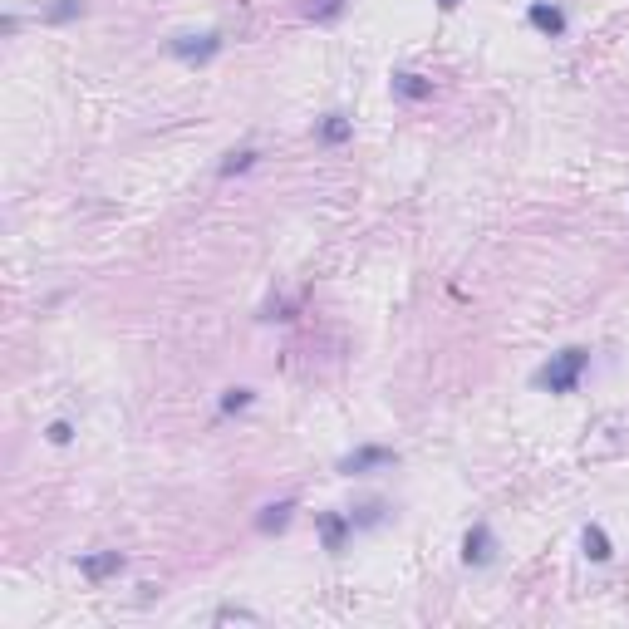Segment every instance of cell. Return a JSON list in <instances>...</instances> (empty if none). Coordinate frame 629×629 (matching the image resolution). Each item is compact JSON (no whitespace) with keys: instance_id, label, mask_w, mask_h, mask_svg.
I'll list each match as a JSON object with an SVG mask.
<instances>
[{"instance_id":"cell-18","label":"cell","mask_w":629,"mask_h":629,"mask_svg":"<svg viewBox=\"0 0 629 629\" xmlns=\"http://www.w3.org/2000/svg\"><path fill=\"white\" fill-rule=\"evenodd\" d=\"M69 438H74V423H64V418H55V423H50V443H55V448H64Z\"/></svg>"},{"instance_id":"cell-1","label":"cell","mask_w":629,"mask_h":629,"mask_svg":"<svg viewBox=\"0 0 629 629\" xmlns=\"http://www.w3.org/2000/svg\"><path fill=\"white\" fill-rule=\"evenodd\" d=\"M590 369V349L585 344H566L561 354H551L536 374H531V389H546V394H575L580 379Z\"/></svg>"},{"instance_id":"cell-2","label":"cell","mask_w":629,"mask_h":629,"mask_svg":"<svg viewBox=\"0 0 629 629\" xmlns=\"http://www.w3.org/2000/svg\"><path fill=\"white\" fill-rule=\"evenodd\" d=\"M222 45H227V35L222 30H202V35H172L168 40V55L182 59V64H207V59L222 55Z\"/></svg>"},{"instance_id":"cell-17","label":"cell","mask_w":629,"mask_h":629,"mask_svg":"<svg viewBox=\"0 0 629 629\" xmlns=\"http://www.w3.org/2000/svg\"><path fill=\"white\" fill-rule=\"evenodd\" d=\"M251 399H256L251 389H227L222 394V413H241V408H251Z\"/></svg>"},{"instance_id":"cell-13","label":"cell","mask_w":629,"mask_h":629,"mask_svg":"<svg viewBox=\"0 0 629 629\" xmlns=\"http://www.w3.org/2000/svg\"><path fill=\"white\" fill-rule=\"evenodd\" d=\"M354 531H374V526H384L389 521V507L384 502H364V507H354Z\"/></svg>"},{"instance_id":"cell-9","label":"cell","mask_w":629,"mask_h":629,"mask_svg":"<svg viewBox=\"0 0 629 629\" xmlns=\"http://www.w3.org/2000/svg\"><path fill=\"white\" fill-rule=\"evenodd\" d=\"M290 516H295V497L271 502V507H261V516H256V531H261V536H281L290 526Z\"/></svg>"},{"instance_id":"cell-12","label":"cell","mask_w":629,"mask_h":629,"mask_svg":"<svg viewBox=\"0 0 629 629\" xmlns=\"http://www.w3.org/2000/svg\"><path fill=\"white\" fill-rule=\"evenodd\" d=\"M300 10H305V20H315V25H335L344 10H349V0H305Z\"/></svg>"},{"instance_id":"cell-4","label":"cell","mask_w":629,"mask_h":629,"mask_svg":"<svg viewBox=\"0 0 629 629\" xmlns=\"http://www.w3.org/2000/svg\"><path fill=\"white\" fill-rule=\"evenodd\" d=\"M492 561H497V536H492L487 521H477V526L462 536V566L482 571V566H492Z\"/></svg>"},{"instance_id":"cell-8","label":"cell","mask_w":629,"mask_h":629,"mask_svg":"<svg viewBox=\"0 0 629 629\" xmlns=\"http://www.w3.org/2000/svg\"><path fill=\"white\" fill-rule=\"evenodd\" d=\"M389 89H394V99H403V104L433 99V79H423V74H413V69H399V74L389 79Z\"/></svg>"},{"instance_id":"cell-11","label":"cell","mask_w":629,"mask_h":629,"mask_svg":"<svg viewBox=\"0 0 629 629\" xmlns=\"http://www.w3.org/2000/svg\"><path fill=\"white\" fill-rule=\"evenodd\" d=\"M580 546H585V556L595 561V566H605L610 556H615V546H610V536H605V526H585V536H580Z\"/></svg>"},{"instance_id":"cell-14","label":"cell","mask_w":629,"mask_h":629,"mask_svg":"<svg viewBox=\"0 0 629 629\" xmlns=\"http://www.w3.org/2000/svg\"><path fill=\"white\" fill-rule=\"evenodd\" d=\"M256 163H261V153H256V148H241V153H227V163L217 168V177L227 182V177H236V172H251Z\"/></svg>"},{"instance_id":"cell-3","label":"cell","mask_w":629,"mask_h":629,"mask_svg":"<svg viewBox=\"0 0 629 629\" xmlns=\"http://www.w3.org/2000/svg\"><path fill=\"white\" fill-rule=\"evenodd\" d=\"M379 467H399V453L384 448V443H364V448L344 453L335 472H340V477H369V472H379Z\"/></svg>"},{"instance_id":"cell-16","label":"cell","mask_w":629,"mask_h":629,"mask_svg":"<svg viewBox=\"0 0 629 629\" xmlns=\"http://www.w3.org/2000/svg\"><path fill=\"white\" fill-rule=\"evenodd\" d=\"M84 15V0H55V5H45V20L50 25H69V20H79Z\"/></svg>"},{"instance_id":"cell-7","label":"cell","mask_w":629,"mask_h":629,"mask_svg":"<svg viewBox=\"0 0 629 629\" xmlns=\"http://www.w3.org/2000/svg\"><path fill=\"white\" fill-rule=\"evenodd\" d=\"M526 25L541 30L546 40H561V35H566V10H561L556 0H531V5H526Z\"/></svg>"},{"instance_id":"cell-6","label":"cell","mask_w":629,"mask_h":629,"mask_svg":"<svg viewBox=\"0 0 629 629\" xmlns=\"http://www.w3.org/2000/svg\"><path fill=\"white\" fill-rule=\"evenodd\" d=\"M128 571V556L123 551H94V556H79V575L89 580V585H104V580H114V575Z\"/></svg>"},{"instance_id":"cell-10","label":"cell","mask_w":629,"mask_h":629,"mask_svg":"<svg viewBox=\"0 0 629 629\" xmlns=\"http://www.w3.org/2000/svg\"><path fill=\"white\" fill-rule=\"evenodd\" d=\"M315 138H320L325 148H340V143H349V138H354V118L325 114V118H320V128H315Z\"/></svg>"},{"instance_id":"cell-5","label":"cell","mask_w":629,"mask_h":629,"mask_svg":"<svg viewBox=\"0 0 629 629\" xmlns=\"http://www.w3.org/2000/svg\"><path fill=\"white\" fill-rule=\"evenodd\" d=\"M315 526H320V546H325L330 556H340L344 546H349V536H354V516L349 512H320Z\"/></svg>"},{"instance_id":"cell-19","label":"cell","mask_w":629,"mask_h":629,"mask_svg":"<svg viewBox=\"0 0 629 629\" xmlns=\"http://www.w3.org/2000/svg\"><path fill=\"white\" fill-rule=\"evenodd\" d=\"M438 5H443V10H458V0H438Z\"/></svg>"},{"instance_id":"cell-15","label":"cell","mask_w":629,"mask_h":629,"mask_svg":"<svg viewBox=\"0 0 629 629\" xmlns=\"http://www.w3.org/2000/svg\"><path fill=\"white\" fill-rule=\"evenodd\" d=\"M231 620H236V625H261V615L246 610V605H217V610H212V625H231Z\"/></svg>"}]
</instances>
